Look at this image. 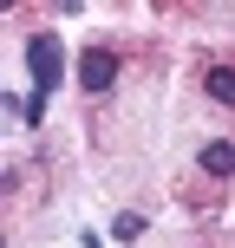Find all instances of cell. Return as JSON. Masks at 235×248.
I'll list each match as a JSON object with an SVG mask.
<instances>
[{
  "mask_svg": "<svg viewBox=\"0 0 235 248\" xmlns=\"http://www.w3.org/2000/svg\"><path fill=\"white\" fill-rule=\"evenodd\" d=\"M26 65H33V85H39V98H46V92L65 78V52H59V39H52V33H33V39H26Z\"/></svg>",
  "mask_w": 235,
  "mask_h": 248,
  "instance_id": "obj_1",
  "label": "cell"
},
{
  "mask_svg": "<svg viewBox=\"0 0 235 248\" xmlns=\"http://www.w3.org/2000/svg\"><path fill=\"white\" fill-rule=\"evenodd\" d=\"M111 78H118V52L92 46L85 59H78V85H85V92H111Z\"/></svg>",
  "mask_w": 235,
  "mask_h": 248,
  "instance_id": "obj_2",
  "label": "cell"
},
{
  "mask_svg": "<svg viewBox=\"0 0 235 248\" xmlns=\"http://www.w3.org/2000/svg\"><path fill=\"white\" fill-rule=\"evenodd\" d=\"M203 170H209V176H235V144H203Z\"/></svg>",
  "mask_w": 235,
  "mask_h": 248,
  "instance_id": "obj_3",
  "label": "cell"
},
{
  "mask_svg": "<svg viewBox=\"0 0 235 248\" xmlns=\"http://www.w3.org/2000/svg\"><path fill=\"white\" fill-rule=\"evenodd\" d=\"M111 229H118V242H137V235H144V216H118Z\"/></svg>",
  "mask_w": 235,
  "mask_h": 248,
  "instance_id": "obj_5",
  "label": "cell"
},
{
  "mask_svg": "<svg viewBox=\"0 0 235 248\" xmlns=\"http://www.w3.org/2000/svg\"><path fill=\"white\" fill-rule=\"evenodd\" d=\"M209 98H216V105H235V72L216 65V72H209Z\"/></svg>",
  "mask_w": 235,
  "mask_h": 248,
  "instance_id": "obj_4",
  "label": "cell"
},
{
  "mask_svg": "<svg viewBox=\"0 0 235 248\" xmlns=\"http://www.w3.org/2000/svg\"><path fill=\"white\" fill-rule=\"evenodd\" d=\"M59 7H65V13H78V0H59Z\"/></svg>",
  "mask_w": 235,
  "mask_h": 248,
  "instance_id": "obj_6",
  "label": "cell"
}]
</instances>
